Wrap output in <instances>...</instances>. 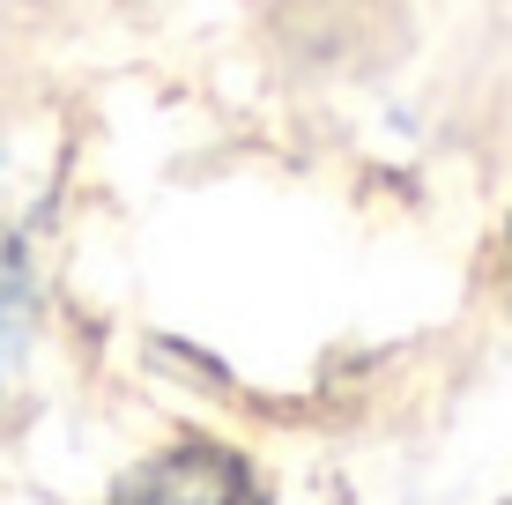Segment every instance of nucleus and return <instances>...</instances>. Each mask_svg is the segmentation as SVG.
<instances>
[{"instance_id":"obj_1","label":"nucleus","mask_w":512,"mask_h":505,"mask_svg":"<svg viewBox=\"0 0 512 505\" xmlns=\"http://www.w3.org/2000/svg\"><path fill=\"white\" fill-rule=\"evenodd\" d=\"M112 505H245V476L223 446H171V454L141 461Z\"/></svg>"},{"instance_id":"obj_2","label":"nucleus","mask_w":512,"mask_h":505,"mask_svg":"<svg viewBox=\"0 0 512 505\" xmlns=\"http://www.w3.org/2000/svg\"><path fill=\"white\" fill-rule=\"evenodd\" d=\"M15 290H23V268H15V238L0 231V342H8V320H15Z\"/></svg>"}]
</instances>
